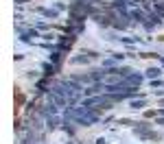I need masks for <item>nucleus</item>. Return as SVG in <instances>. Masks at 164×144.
I'll return each mask as SVG.
<instances>
[{
  "mask_svg": "<svg viewBox=\"0 0 164 144\" xmlns=\"http://www.w3.org/2000/svg\"><path fill=\"white\" fill-rule=\"evenodd\" d=\"M147 74H149V77H158V74H160V70H158V68H151Z\"/></svg>",
  "mask_w": 164,
  "mask_h": 144,
  "instance_id": "obj_1",
  "label": "nucleus"
}]
</instances>
